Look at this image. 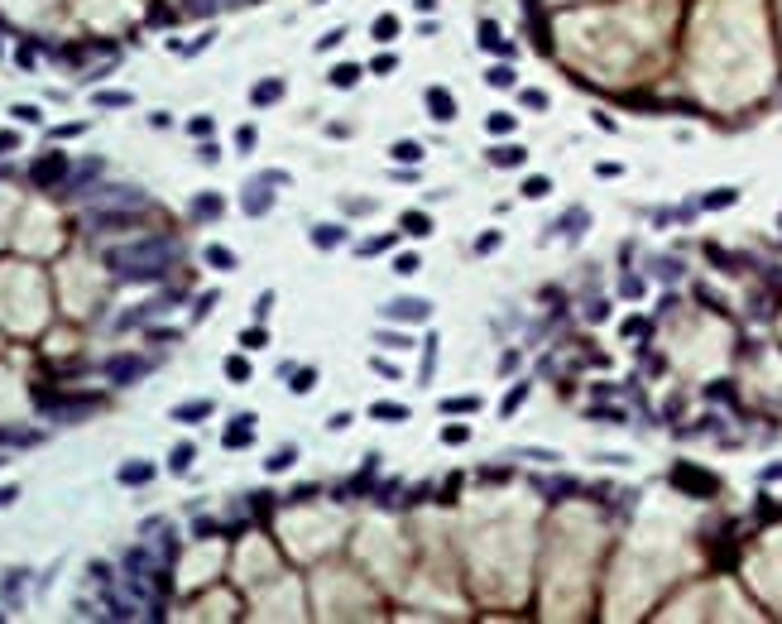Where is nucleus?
<instances>
[{
	"label": "nucleus",
	"instance_id": "1",
	"mask_svg": "<svg viewBox=\"0 0 782 624\" xmlns=\"http://www.w3.org/2000/svg\"><path fill=\"white\" fill-rule=\"evenodd\" d=\"M168 260H173V245L168 241H139L130 250H115L110 255V265L125 274V279H159L168 269Z\"/></svg>",
	"mask_w": 782,
	"mask_h": 624
},
{
	"label": "nucleus",
	"instance_id": "2",
	"mask_svg": "<svg viewBox=\"0 0 782 624\" xmlns=\"http://www.w3.org/2000/svg\"><path fill=\"white\" fill-rule=\"evenodd\" d=\"M63 173H68V159H63L58 149H53V154H44V159L34 163V183H39V188H53Z\"/></svg>",
	"mask_w": 782,
	"mask_h": 624
},
{
	"label": "nucleus",
	"instance_id": "3",
	"mask_svg": "<svg viewBox=\"0 0 782 624\" xmlns=\"http://www.w3.org/2000/svg\"><path fill=\"white\" fill-rule=\"evenodd\" d=\"M106 370H110V375H115V384H135L139 375H144V370H149V365H144V360H139V355H115V360H110Z\"/></svg>",
	"mask_w": 782,
	"mask_h": 624
},
{
	"label": "nucleus",
	"instance_id": "4",
	"mask_svg": "<svg viewBox=\"0 0 782 624\" xmlns=\"http://www.w3.org/2000/svg\"><path fill=\"white\" fill-rule=\"evenodd\" d=\"M207 413H212V399H192V404L173 408V418H178V423H202Z\"/></svg>",
	"mask_w": 782,
	"mask_h": 624
},
{
	"label": "nucleus",
	"instance_id": "5",
	"mask_svg": "<svg viewBox=\"0 0 782 624\" xmlns=\"http://www.w3.org/2000/svg\"><path fill=\"white\" fill-rule=\"evenodd\" d=\"M428 106H432L437 120H451V115H456V101H451L447 91H428Z\"/></svg>",
	"mask_w": 782,
	"mask_h": 624
},
{
	"label": "nucleus",
	"instance_id": "6",
	"mask_svg": "<svg viewBox=\"0 0 782 624\" xmlns=\"http://www.w3.org/2000/svg\"><path fill=\"white\" fill-rule=\"evenodd\" d=\"M278 96H283V82L278 77H269V82L255 87V106H269V101H278Z\"/></svg>",
	"mask_w": 782,
	"mask_h": 624
},
{
	"label": "nucleus",
	"instance_id": "7",
	"mask_svg": "<svg viewBox=\"0 0 782 624\" xmlns=\"http://www.w3.org/2000/svg\"><path fill=\"white\" fill-rule=\"evenodd\" d=\"M149 476H154V466H144V461H130V466H120V480H125V485H144Z\"/></svg>",
	"mask_w": 782,
	"mask_h": 624
},
{
	"label": "nucleus",
	"instance_id": "8",
	"mask_svg": "<svg viewBox=\"0 0 782 624\" xmlns=\"http://www.w3.org/2000/svg\"><path fill=\"white\" fill-rule=\"evenodd\" d=\"M250 437H255V428H250V413H245V423H231V428H226V447H245Z\"/></svg>",
	"mask_w": 782,
	"mask_h": 624
},
{
	"label": "nucleus",
	"instance_id": "9",
	"mask_svg": "<svg viewBox=\"0 0 782 624\" xmlns=\"http://www.w3.org/2000/svg\"><path fill=\"white\" fill-rule=\"evenodd\" d=\"M269 207V188L264 183H250V192H245V212H264Z\"/></svg>",
	"mask_w": 782,
	"mask_h": 624
},
{
	"label": "nucleus",
	"instance_id": "10",
	"mask_svg": "<svg viewBox=\"0 0 782 624\" xmlns=\"http://www.w3.org/2000/svg\"><path fill=\"white\" fill-rule=\"evenodd\" d=\"M207 265H212V269H236V255H231L226 245H207Z\"/></svg>",
	"mask_w": 782,
	"mask_h": 624
},
{
	"label": "nucleus",
	"instance_id": "11",
	"mask_svg": "<svg viewBox=\"0 0 782 624\" xmlns=\"http://www.w3.org/2000/svg\"><path fill=\"white\" fill-rule=\"evenodd\" d=\"M226 375H231V384H245V380H250V360L231 355V360H226Z\"/></svg>",
	"mask_w": 782,
	"mask_h": 624
},
{
	"label": "nucleus",
	"instance_id": "12",
	"mask_svg": "<svg viewBox=\"0 0 782 624\" xmlns=\"http://www.w3.org/2000/svg\"><path fill=\"white\" fill-rule=\"evenodd\" d=\"M192 217H221V197H197V202H192Z\"/></svg>",
	"mask_w": 782,
	"mask_h": 624
},
{
	"label": "nucleus",
	"instance_id": "13",
	"mask_svg": "<svg viewBox=\"0 0 782 624\" xmlns=\"http://www.w3.org/2000/svg\"><path fill=\"white\" fill-rule=\"evenodd\" d=\"M192 466V447L183 442V447H173V457H168V471H188Z\"/></svg>",
	"mask_w": 782,
	"mask_h": 624
},
{
	"label": "nucleus",
	"instance_id": "14",
	"mask_svg": "<svg viewBox=\"0 0 782 624\" xmlns=\"http://www.w3.org/2000/svg\"><path fill=\"white\" fill-rule=\"evenodd\" d=\"M355 77H360V68H355V63H341V68L331 72V82H336V87H355Z\"/></svg>",
	"mask_w": 782,
	"mask_h": 624
},
{
	"label": "nucleus",
	"instance_id": "15",
	"mask_svg": "<svg viewBox=\"0 0 782 624\" xmlns=\"http://www.w3.org/2000/svg\"><path fill=\"white\" fill-rule=\"evenodd\" d=\"M241 346H245V351H259V346H264V326H250V331H241Z\"/></svg>",
	"mask_w": 782,
	"mask_h": 624
},
{
	"label": "nucleus",
	"instance_id": "16",
	"mask_svg": "<svg viewBox=\"0 0 782 624\" xmlns=\"http://www.w3.org/2000/svg\"><path fill=\"white\" fill-rule=\"evenodd\" d=\"M293 457H297L293 447H278V452L269 457V471H283V466H293Z\"/></svg>",
	"mask_w": 782,
	"mask_h": 624
},
{
	"label": "nucleus",
	"instance_id": "17",
	"mask_svg": "<svg viewBox=\"0 0 782 624\" xmlns=\"http://www.w3.org/2000/svg\"><path fill=\"white\" fill-rule=\"evenodd\" d=\"M96 106H130V91H101Z\"/></svg>",
	"mask_w": 782,
	"mask_h": 624
},
{
	"label": "nucleus",
	"instance_id": "18",
	"mask_svg": "<svg viewBox=\"0 0 782 624\" xmlns=\"http://www.w3.org/2000/svg\"><path fill=\"white\" fill-rule=\"evenodd\" d=\"M404 226L408 231H413V236H428L432 226H428V217H423V212H413V217H404Z\"/></svg>",
	"mask_w": 782,
	"mask_h": 624
},
{
	"label": "nucleus",
	"instance_id": "19",
	"mask_svg": "<svg viewBox=\"0 0 782 624\" xmlns=\"http://www.w3.org/2000/svg\"><path fill=\"white\" fill-rule=\"evenodd\" d=\"M394 29H399V20H394V15H384V20L375 25V39H394Z\"/></svg>",
	"mask_w": 782,
	"mask_h": 624
},
{
	"label": "nucleus",
	"instance_id": "20",
	"mask_svg": "<svg viewBox=\"0 0 782 624\" xmlns=\"http://www.w3.org/2000/svg\"><path fill=\"white\" fill-rule=\"evenodd\" d=\"M547 188H552L547 178H528V183H523V192H528V197H547Z\"/></svg>",
	"mask_w": 782,
	"mask_h": 624
},
{
	"label": "nucleus",
	"instance_id": "21",
	"mask_svg": "<svg viewBox=\"0 0 782 624\" xmlns=\"http://www.w3.org/2000/svg\"><path fill=\"white\" fill-rule=\"evenodd\" d=\"M375 413L384 423H399V418H404V408H394V404H375Z\"/></svg>",
	"mask_w": 782,
	"mask_h": 624
},
{
	"label": "nucleus",
	"instance_id": "22",
	"mask_svg": "<svg viewBox=\"0 0 782 624\" xmlns=\"http://www.w3.org/2000/svg\"><path fill=\"white\" fill-rule=\"evenodd\" d=\"M418 154H423V149H418V144H408V139H404V144H394V159H418Z\"/></svg>",
	"mask_w": 782,
	"mask_h": 624
},
{
	"label": "nucleus",
	"instance_id": "23",
	"mask_svg": "<svg viewBox=\"0 0 782 624\" xmlns=\"http://www.w3.org/2000/svg\"><path fill=\"white\" fill-rule=\"evenodd\" d=\"M312 380H317V375H312V370H297V380H293V389H297V394H307V389H312Z\"/></svg>",
	"mask_w": 782,
	"mask_h": 624
},
{
	"label": "nucleus",
	"instance_id": "24",
	"mask_svg": "<svg viewBox=\"0 0 782 624\" xmlns=\"http://www.w3.org/2000/svg\"><path fill=\"white\" fill-rule=\"evenodd\" d=\"M312 241H317V245H336V241H341V231H336V226H331V231H312Z\"/></svg>",
	"mask_w": 782,
	"mask_h": 624
},
{
	"label": "nucleus",
	"instance_id": "25",
	"mask_svg": "<svg viewBox=\"0 0 782 624\" xmlns=\"http://www.w3.org/2000/svg\"><path fill=\"white\" fill-rule=\"evenodd\" d=\"M15 115H20L25 125H39V106H15Z\"/></svg>",
	"mask_w": 782,
	"mask_h": 624
},
{
	"label": "nucleus",
	"instance_id": "26",
	"mask_svg": "<svg viewBox=\"0 0 782 624\" xmlns=\"http://www.w3.org/2000/svg\"><path fill=\"white\" fill-rule=\"evenodd\" d=\"M489 82H494V87H509L513 72H509V68H494V72H489Z\"/></svg>",
	"mask_w": 782,
	"mask_h": 624
},
{
	"label": "nucleus",
	"instance_id": "27",
	"mask_svg": "<svg viewBox=\"0 0 782 624\" xmlns=\"http://www.w3.org/2000/svg\"><path fill=\"white\" fill-rule=\"evenodd\" d=\"M394 269H399V274H413V269H418V255H399V265H394Z\"/></svg>",
	"mask_w": 782,
	"mask_h": 624
},
{
	"label": "nucleus",
	"instance_id": "28",
	"mask_svg": "<svg viewBox=\"0 0 782 624\" xmlns=\"http://www.w3.org/2000/svg\"><path fill=\"white\" fill-rule=\"evenodd\" d=\"M236 144H241V149H250V144H255V125H241V135H236Z\"/></svg>",
	"mask_w": 782,
	"mask_h": 624
},
{
	"label": "nucleus",
	"instance_id": "29",
	"mask_svg": "<svg viewBox=\"0 0 782 624\" xmlns=\"http://www.w3.org/2000/svg\"><path fill=\"white\" fill-rule=\"evenodd\" d=\"M518 159H523L518 149H499V154H494V163H518Z\"/></svg>",
	"mask_w": 782,
	"mask_h": 624
},
{
	"label": "nucleus",
	"instance_id": "30",
	"mask_svg": "<svg viewBox=\"0 0 782 624\" xmlns=\"http://www.w3.org/2000/svg\"><path fill=\"white\" fill-rule=\"evenodd\" d=\"M15 495H20L15 485H0V509H5V504H15Z\"/></svg>",
	"mask_w": 782,
	"mask_h": 624
},
{
	"label": "nucleus",
	"instance_id": "31",
	"mask_svg": "<svg viewBox=\"0 0 782 624\" xmlns=\"http://www.w3.org/2000/svg\"><path fill=\"white\" fill-rule=\"evenodd\" d=\"M5 149H20V139H15V135H0V154H5Z\"/></svg>",
	"mask_w": 782,
	"mask_h": 624
}]
</instances>
